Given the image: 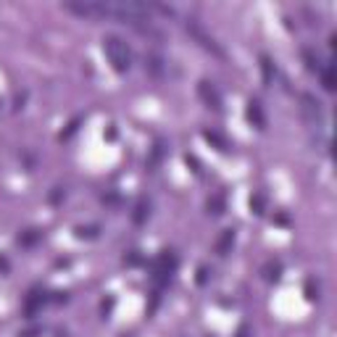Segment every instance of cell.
Masks as SVG:
<instances>
[{"label":"cell","instance_id":"ffe728a7","mask_svg":"<svg viewBox=\"0 0 337 337\" xmlns=\"http://www.w3.org/2000/svg\"><path fill=\"white\" fill-rule=\"evenodd\" d=\"M61 195H63V187H55V192L50 195V200H53V203H58V200H61Z\"/></svg>","mask_w":337,"mask_h":337},{"label":"cell","instance_id":"8fae6325","mask_svg":"<svg viewBox=\"0 0 337 337\" xmlns=\"http://www.w3.org/2000/svg\"><path fill=\"white\" fill-rule=\"evenodd\" d=\"M203 137L208 140V143H213V145H216L219 151H229V143H227V140H224L219 132H211V129H205V132H203Z\"/></svg>","mask_w":337,"mask_h":337},{"label":"cell","instance_id":"44dd1931","mask_svg":"<svg viewBox=\"0 0 337 337\" xmlns=\"http://www.w3.org/2000/svg\"><path fill=\"white\" fill-rule=\"evenodd\" d=\"M205 279H208V269L200 266V277H198V282H200V285H205Z\"/></svg>","mask_w":337,"mask_h":337},{"label":"cell","instance_id":"52a82bcc","mask_svg":"<svg viewBox=\"0 0 337 337\" xmlns=\"http://www.w3.org/2000/svg\"><path fill=\"white\" fill-rule=\"evenodd\" d=\"M322 84H324L327 92H335V87H337V77H335V66H332V63H330L327 69H322Z\"/></svg>","mask_w":337,"mask_h":337},{"label":"cell","instance_id":"e0dca14e","mask_svg":"<svg viewBox=\"0 0 337 337\" xmlns=\"http://www.w3.org/2000/svg\"><path fill=\"white\" fill-rule=\"evenodd\" d=\"M77 235L79 237H98V227H79Z\"/></svg>","mask_w":337,"mask_h":337},{"label":"cell","instance_id":"6da1fadb","mask_svg":"<svg viewBox=\"0 0 337 337\" xmlns=\"http://www.w3.org/2000/svg\"><path fill=\"white\" fill-rule=\"evenodd\" d=\"M103 50H106L114 71H119V74L129 71V66H132V50H129V45L121 40V37L108 34L106 40H103Z\"/></svg>","mask_w":337,"mask_h":337},{"label":"cell","instance_id":"ba28073f","mask_svg":"<svg viewBox=\"0 0 337 337\" xmlns=\"http://www.w3.org/2000/svg\"><path fill=\"white\" fill-rule=\"evenodd\" d=\"M145 69L151 71L153 77H161V74H164V61L151 53V55H145Z\"/></svg>","mask_w":337,"mask_h":337},{"label":"cell","instance_id":"5b68a950","mask_svg":"<svg viewBox=\"0 0 337 337\" xmlns=\"http://www.w3.org/2000/svg\"><path fill=\"white\" fill-rule=\"evenodd\" d=\"M248 119H250L258 129H266V116H264V108H261V103H256V100L248 103Z\"/></svg>","mask_w":337,"mask_h":337},{"label":"cell","instance_id":"3957f363","mask_svg":"<svg viewBox=\"0 0 337 337\" xmlns=\"http://www.w3.org/2000/svg\"><path fill=\"white\" fill-rule=\"evenodd\" d=\"M198 92H200V98L208 103V108H213V111H221V95H219V90L213 87L211 82H200L198 84Z\"/></svg>","mask_w":337,"mask_h":337},{"label":"cell","instance_id":"2e32d148","mask_svg":"<svg viewBox=\"0 0 337 337\" xmlns=\"http://www.w3.org/2000/svg\"><path fill=\"white\" fill-rule=\"evenodd\" d=\"M279 271H282V266H279L277 261H271V264H266V279H269V282H274V279H279Z\"/></svg>","mask_w":337,"mask_h":337},{"label":"cell","instance_id":"d6986e66","mask_svg":"<svg viewBox=\"0 0 337 337\" xmlns=\"http://www.w3.org/2000/svg\"><path fill=\"white\" fill-rule=\"evenodd\" d=\"M124 261H127V264H129V266H135V264H140V256H137V253L132 250V253H129V256L124 258Z\"/></svg>","mask_w":337,"mask_h":337},{"label":"cell","instance_id":"9a60e30c","mask_svg":"<svg viewBox=\"0 0 337 337\" xmlns=\"http://www.w3.org/2000/svg\"><path fill=\"white\" fill-rule=\"evenodd\" d=\"M261 71H264L266 82H274V66H271V61L266 58V55H261Z\"/></svg>","mask_w":337,"mask_h":337},{"label":"cell","instance_id":"8992f818","mask_svg":"<svg viewBox=\"0 0 337 337\" xmlns=\"http://www.w3.org/2000/svg\"><path fill=\"white\" fill-rule=\"evenodd\" d=\"M148 213H151V203H148L145 198H140L137 205H135V213H132V221L135 224H143L148 219Z\"/></svg>","mask_w":337,"mask_h":337},{"label":"cell","instance_id":"9c48e42d","mask_svg":"<svg viewBox=\"0 0 337 337\" xmlns=\"http://www.w3.org/2000/svg\"><path fill=\"white\" fill-rule=\"evenodd\" d=\"M45 303V295H40V293H29V298H26V308H24V314L26 316H34V311L40 308Z\"/></svg>","mask_w":337,"mask_h":337},{"label":"cell","instance_id":"ac0fdd59","mask_svg":"<svg viewBox=\"0 0 337 337\" xmlns=\"http://www.w3.org/2000/svg\"><path fill=\"white\" fill-rule=\"evenodd\" d=\"M79 121H82V119H74V121H71V124H69V129H66V132H63L61 137H71L74 132H77V127H79Z\"/></svg>","mask_w":337,"mask_h":337},{"label":"cell","instance_id":"30bf717a","mask_svg":"<svg viewBox=\"0 0 337 337\" xmlns=\"http://www.w3.org/2000/svg\"><path fill=\"white\" fill-rule=\"evenodd\" d=\"M16 242H18V245H24V248H29V245H34V242H40V232H37V229H26V232H21V235L16 237Z\"/></svg>","mask_w":337,"mask_h":337},{"label":"cell","instance_id":"7a4b0ae2","mask_svg":"<svg viewBox=\"0 0 337 337\" xmlns=\"http://www.w3.org/2000/svg\"><path fill=\"white\" fill-rule=\"evenodd\" d=\"M184 26H187V32H190V34L195 37V40H198V42L203 45L205 50H211L213 55H219V58H224V50L219 48V42L213 40V37H211L208 32H205L203 26H200L198 21H195V18H187V24H184Z\"/></svg>","mask_w":337,"mask_h":337},{"label":"cell","instance_id":"5bb4252c","mask_svg":"<svg viewBox=\"0 0 337 337\" xmlns=\"http://www.w3.org/2000/svg\"><path fill=\"white\" fill-rule=\"evenodd\" d=\"M250 208L256 211L258 216H261V213H264V208H266V198H264V195H261V192L250 195Z\"/></svg>","mask_w":337,"mask_h":337},{"label":"cell","instance_id":"4fadbf2b","mask_svg":"<svg viewBox=\"0 0 337 337\" xmlns=\"http://www.w3.org/2000/svg\"><path fill=\"white\" fill-rule=\"evenodd\" d=\"M303 61H306V69L308 71H322V66H319V58H316V55L311 53V50H303Z\"/></svg>","mask_w":337,"mask_h":337},{"label":"cell","instance_id":"7c38bea8","mask_svg":"<svg viewBox=\"0 0 337 337\" xmlns=\"http://www.w3.org/2000/svg\"><path fill=\"white\" fill-rule=\"evenodd\" d=\"M208 213H213V216H219V213H224V195H213V198H208Z\"/></svg>","mask_w":337,"mask_h":337},{"label":"cell","instance_id":"277c9868","mask_svg":"<svg viewBox=\"0 0 337 337\" xmlns=\"http://www.w3.org/2000/svg\"><path fill=\"white\" fill-rule=\"evenodd\" d=\"M232 245H235V229H224L216 237V253L219 256H227V253L232 250Z\"/></svg>","mask_w":337,"mask_h":337}]
</instances>
